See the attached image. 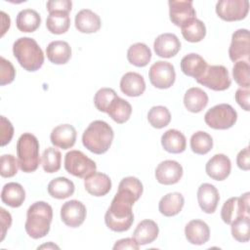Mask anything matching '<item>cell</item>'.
I'll return each mask as SVG.
<instances>
[{"label":"cell","mask_w":250,"mask_h":250,"mask_svg":"<svg viewBox=\"0 0 250 250\" xmlns=\"http://www.w3.org/2000/svg\"><path fill=\"white\" fill-rule=\"evenodd\" d=\"M150 83L158 89L170 88L176 79L174 65L168 62L158 61L154 62L148 71Z\"/></svg>","instance_id":"cell-11"},{"label":"cell","mask_w":250,"mask_h":250,"mask_svg":"<svg viewBox=\"0 0 250 250\" xmlns=\"http://www.w3.org/2000/svg\"><path fill=\"white\" fill-rule=\"evenodd\" d=\"M17 156L20 169L24 173L34 172L40 162L39 142L31 133H23L17 143Z\"/></svg>","instance_id":"cell-5"},{"label":"cell","mask_w":250,"mask_h":250,"mask_svg":"<svg viewBox=\"0 0 250 250\" xmlns=\"http://www.w3.org/2000/svg\"><path fill=\"white\" fill-rule=\"evenodd\" d=\"M183 176L182 165L175 160H165L155 169V178L162 185L177 184Z\"/></svg>","instance_id":"cell-15"},{"label":"cell","mask_w":250,"mask_h":250,"mask_svg":"<svg viewBox=\"0 0 250 250\" xmlns=\"http://www.w3.org/2000/svg\"><path fill=\"white\" fill-rule=\"evenodd\" d=\"M74 184L65 177L53 179L47 188L49 194L57 199H64L71 196L74 192Z\"/></svg>","instance_id":"cell-32"},{"label":"cell","mask_w":250,"mask_h":250,"mask_svg":"<svg viewBox=\"0 0 250 250\" xmlns=\"http://www.w3.org/2000/svg\"><path fill=\"white\" fill-rule=\"evenodd\" d=\"M140 248V245L137 243V241L132 238H123L115 242L113 245L114 250L119 249H132V250H138Z\"/></svg>","instance_id":"cell-50"},{"label":"cell","mask_w":250,"mask_h":250,"mask_svg":"<svg viewBox=\"0 0 250 250\" xmlns=\"http://www.w3.org/2000/svg\"><path fill=\"white\" fill-rule=\"evenodd\" d=\"M208 104V95L205 91L198 87L189 88L184 97V104L186 108L193 113L200 112Z\"/></svg>","instance_id":"cell-28"},{"label":"cell","mask_w":250,"mask_h":250,"mask_svg":"<svg viewBox=\"0 0 250 250\" xmlns=\"http://www.w3.org/2000/svg\"><path fill=\"white\" fill-rule=\"evenodd\" d=\"M0 131H1V146H4L9 144L14 135V127L12 123L5 117H0Z\"/></svg>","instance_id":"cell-45"},{"label":"cell","mask_w":250,"mask_h":250,"mask_svg":"<svg viewBox=\"0 0 250 250\" xmlns=\"http://www.w3.org/2000/svg\"><path fill=\"white\" fill-rule=\"evenodd\" d=\"M169 16L171 21L180 27L196 19V13L190 0H170Z\"/></svg>","instance_id":"cell-12"},{"label":"cell","mask_w":250,"mask_h":250,"mask_svg":"<svg viewBox=\"0 0 250 250\" xmlns=\"http://www.w3.org/2000/svg\"><path fill=\"white\" fill-rule=\"evenodd\" d=\"M236 164L241 170L248 171L250 169V153L248 146L238 152L236 156Z\"/></svg>","instance_id":"cell-49"},{"label":"cell","mask_w":250,"mask_h":250,"mask_svg":"<svg viewBox=\"0 0 250 250\" xmlns=\"http://www.w3.org/2000/svg\"><path fill=\"white\" fill-rule=\"evenodd\" d=\"M184 204L185 199L180 192H170L160 199L158 209L162 215L172 217L182 211Z\"/></svg>","instance_id":"cell-30"},{"label":"cell","mask_w":250,"mask_h":250,"mask_svg":"<svg viewBox=\"0 0 250 250\" xmlns=\"http://www.w3.org/2000/svg\"><path fill=\"white\" fill-rule=\"evenodd\" d=\"M85 189L94 196H104L111 188V181L106 174L94 172L84 180Z\"/></svg>","instance_id":"cell-20"},{"label":"cell","mask_w":250,"mask_h":250,"mask_svg":"<svg viewBox=\"0 0 250 250\" xmlns=\"http://www.w3.org/2000/svg\"><path fill=\"white\" fill-rule=\"evenodd\" d=\"M120 90L128 97H139L146 90L144 77L137 72H127L120 80Z\"/></svg>","instance_id":"cell-22"},{"label":"cell","mask_w":250,"mask_h":250,"mask_svg":"<svg viewBox=\"0 0 250 250\" xmlns=\"http://www.w3.org/2000/svg\"><path fill=\"white\" fill-rule=\"evenodd\" d=\"M197 200L203 212L212 214L215 212L220 200L219 191L213 185L204 183L198 188Z\"/></svg>","instance_id":"cell-19"},{"label":"cell","mask_w":250,"mask_h":250,"mask_svg":"<svg viewBox=\"0 0 250 250\" xmlns=\"http://www.w3.org/2000/svg\"><path fill=\"white\" fill-rule=\"evenodd\" d=\"M249 12L248 0H220L216 4V13L226 21H241Z\"/></svg>","instance_id":"cell-9"},{"label":"cell","mask_w":250,"mask_h":250,"mask_svg":"<svg viewBox=\"0 0 250 250\" xmlns=\"http://www.w3.org/2000/svg\"><path fill=\"white\" fill-rule=\"evenodd\" d=\"M0 229H1V238L2 241L6 235L7 230L12 225V217L9 212H7L4 208H0Z\"/></svg>","instance_id":"cell-48"},{"label":"cell","mask_w":250,"mask_h":250,"mask_svg":"<svg viewBox=\"0 0 250 250\" xmlns=\"http://www.w3.org/2000/svg\"><path fill=\"white\" fill-rule=\"evenodd\" d=\"M106 113L109 115V117H111L113 121L118 124H122L128 121L130 118L132 113V106L126 100L117 96L109 104Z\"/></svg>","instance_id":"cell-33"},{"label":"cell","mask_w":250,"mask_h":250,"mask_svg":"<svg viewBox=\"0 0 250 250\" xmlns=\"http://www.w3.org/2000/svg\"><path fill=\"white\" fill-rule=\"evenodd\" d=\"M147 120L152 127L156 129H161L166 127L170 123L171 114L166 106L155 105L148 110Z\"/></svg>","instance_id":"cell-37"},{"label":"cell","mask_w":250,"mask_h":250,"mask_svg":"<svg viewBox=\"0 0 250 250\" xmlns=\"http://www.w3.org/2000/svg\"><path fill=\"white\" fill-rule=\"evenodd\" d=\"M112 128L103 120L90 123L82 135L83 146L93 153L103 154L108 150L113 141Z\"/></svg>","instance_id":"cell-3"},{"label":"cell","mask_w":250,"mask_h":250,"mask_svg":"<svg viewBox=\"0 0 250 250\" xmlns=\"http://www.w3.org/2000/svg\"><path fill=\"white\" fill-rule=\"evenodd\" d=\"M41 23L40 15L32 9L21 10L16 19V24L21 32H33Z\"/></svg>","instance_id":"cell-31"},{"label":"cell","mask_w":250,"mask_h":250,"mask_svg":"<svg viewBox=\"0 0 250 250\" xmlns=\"http://www.w3.org/2000/svg\"><path fill=\"white\" fill-rule=\"evenodd\" d=\"M180 65L182 71L186 75L197 79L203 74L208 64L201 56L195 53H190L182 59Z\"/></svg>","instance_id":"cell-24"},{"label":"cell","mask_w":250,"mask_h":250,"mask_svg":"<svg viewBox=\"0 0 250 250\" xmlns=\"http://www.w3.org/2000/svg\"><path fill=\"white\" fill-rule=\"evenodd\" d=\"M16 70L12 62L4 57L0 58V85L4 86L14 81Z\"/></svg>","instance_id":"cell-44"},{"label":"cell","mask_w":250,"mask_h":250,"mask_svg":"<svg viewBox=\"0 0 250 250\" xmlns=\"http://www.w3.org/2000/svg\"><path fill=\"white\" fill-rule=\"evenodd\" d=\"M213 147V139L212 137L204 132L198 131L195 132L190 138V148L196 154H206Z\"/></svg>","instance_id":"cell-38"},{"label":"cell","mask_w":250,"mask_h":250,"mask_svg":"<svg viewBox=\"0 0 250 250\" xmlns=\"http://www.w3.org/2000/svg\"><path fill=\"white\" fill-rule=\"evenodd\" d=\"M159 229L152 220H144L138 224L133 232V238L139 245H146L153 242L158 236Z\"/></svg>","instance_id":"cell-25"},{"label":"cell","mask_w":250,"mask_h":250,"mask_svg":"<svg viewBox=\"0 0 250 250\" xmlns=\"http://www.w3.org/2000/svg\"><path fill=\"white\" fill-rule=\"evenodd\" d=\"M41 249V248H59L57 245H55V244H53L52 242H49V244L47 245V244H44V245H42V246H40V247H38V249Z\"/></svg>","instance_id":"cell-51"},{"label":"cell","mask_w":250,"mask_h":250,"mask_svg":"<svg viewBox=\"0 0 250 250\" xmlns=\"http://www.w3.org/2000/svg\"><path fill=\"white\" fill-rule=\"evenodd\" d=\"M249 96L250 91L245 88H238L234 96L236 103L246 111H249Z\"/></svg>","instance_id":"cell-47"},{"label":"cell","mask_w":250,"mask_h":250,"mask_svg":"<svg viewBox=\"0 0 250 250\" xmlns=\"http://www.w3.org/2000/svg\"><path fill=\"white\" fill-rule=\"evenodd\" d=\"M182 28V35L188 42H199L206 35V27L203 21L198 19H194L190 22L184 25Z\"/></svg>","instance_id":"cell-36"},{"label":"cell","mask_w":250,"mask_h":250,"mask_svg":"<svg viewBox=\"0 0 250 250\" xmlns=\"http://www.w3.org/2000/svg\"><path fill=\"white\" fill-rule=\"evenodd\" d=\"M250 55L249 30L245 28L237 29L231 35V43L229 49V56L232 62L247 61Z\"/></svg>","instance_id":"cell-13"},{"label":"cell","mask_w":250,"mask_h":250,"mask_svg":"<svg viewBox=\"0 0 250 250\" xmlns=\"http://www.w3.org/2000/svg\"><path fill=\"white\" fill-rule=\"evenodd\" d=\"M18 159L13 154H3L0 159V175L3 178L14 177L18 173Z\"/></svg>","instance_id":"cell-43"},{"label":"cell","mask_w":250,"mask_h":250,"mask_svg":"<svg viewBox=\"0 0 250 250\" xmlns=\"http://www.w3.org/2000/svg\"><path fill=\"white\" fill-rule=\"evenodd\" d=\"M46 55L51 62L55 64H64L71 57V48L65 41H52L46 48Z\"/></svg>","instance_id":"cell-26"},{"label":"cell","mask_w":250,"mask_h":250,"mask_svg":"<svg viewBox=\"0 0 250 250\" xmlns=\"http://www.w3.org/2000/svg\"><path fill=\"white\" fill-rule=\"evenodd\" d=\"M231 170V163L229 158L223 154L218 153L212 156L205 166L207 175L216 181H223L227 179Z\"/></svg>","instance_id":"cell-16"},{"label":"cell","mask_w":250,"mask_h":250,"mask_svg":"<svg viewBox=\"0 0 250 250\" xmlns=\"http://www.w3.org/2000/svg\"><path fill=\"white\" fill-rule=\"evenodd\" d=\"M232 76L240 88L249 89L250 86V65L247 61L235 62L232 67Z\"/></svg>","instance_id":"cell-41"},{"label":"cell","mask_w":250,"mask_h":250,"mask_svg":"<svg viewBox=\"0 0 250 250\" xmlns=\"http://www.w3.org/2000/svg\"><path fill=\"white\" fill-rule=\"evenodd\" d=\"M86 207L78 200H69L61 207L62 221L70 228L80 227L86 218Z\"/></svg>","instance_id":"cell-14"},{"label":"cell","mask_w":250,"mask_h":250,"mask_svg":"<svg viewBox=\"0 0 250 250\" xmlns=\"http://www.w3.org/2000/svg\"><path fill=\"white\" fill-rule=\"evenodd\" d=\"M195 80L214 91H225L231 83L229 71L224 65H207L203 74Z\"/></svg>","instance_id":"cell-8"},{"label":"cell","mask_w":250,"mask_h":250,"mask_svg":"<svg viewBox=\"0 0 250 250\" xmlns=\"http://www.w3.org/2000/svg\"><path fill=\"white\" fill-rule=\"evenodd\" d=\"M249 195V192H245L239 197H230L224 203L221 218L226 224L230 225L238 217L250 216Z\"/></svg>","instance_id":"cell-10"},{"label":"cell","mask_w":250,"mask_h":250,"mask_svg":"<svg viewBox=\"0 0 250 250\" xmlns=\"http://www.w3.org/2000/svg\"><path fill=\"white\" fill-rule=\"evenodd\" d=\"M117 97L116 92L111 88H102L100 89L94 97V104L98 110L102 112L107 111L109 104Z\"/></svg>","instance_id":"cell-42"},{"label":"cell","mask_w":250,"mask_h":250,"mask_svg":"<svg viewBox=\"0 0 250 250\" xmlns=\"http://www.w3.org/2000/svg\"><path fill=\"white\" fill-rule=\"evenodd\" d=\"M128 62L138 67L146 66L151 59L150 49L144 43H135L127 51Z\"/></svg>","instance_id":"cell-34"},{"label":"cell","mask_w":250,"mask_h":250,"mask_svg":"<svg viewBox=\"0 0 250 250\" xmlns=\"http://www.w3.org/2000/svg\"><path fill=\"white\" fill-rule=\"evenodd\" d=\"M25 199V191L21 185L11 182L4 185L1 191V200L6 205L17 208L20 207Z\"/></svg>","instance_id":"cell-27"},{"label":"cell","mask_w":250,"mask_h":250,"mask_svg":"<svg viewBox=\"0 0 250 250\" xmlns=\"http://www.w3.org/2000/svg\"><path fill=\"white\" fill-rule=\"evenodd\" d=\"M143 189V184L136 177L130 176L121 180L118 190L104 215V223L108 229L122 232L131 228L134 222L132 206L141 197Z\"/></svg>","instance_id":"cell-1"},{"label":"cell","mask_w":250,"mask_h":250,"mask_svg":"<svg viewBox=\"0 0 250 250\" xmlns=\"http://www.w3.org/2000/svg\"><path fill=\"white\" fill-rule=\"evenodd\" d=\"M75 27L82 33L97 32L101 28L100 17L89 9H83L79 11L74 20Z\"/></svg>","instance_id":"cell-23"},{"label":"cell","mask_w":250,"mask_h":250,"mask_svg":"<svg viewBox=\"0 0 250 250\" xmlns=\"http://www.w3.org/2000/svg\"><path fill=\"white\" fill-rule=\"evenodd\" d=\"M62 154L55 147H48L42 154V167L47 173L58 172L61 168Z\"/></svg>","instance_id":"cell-40"},{"label":"cell","mask_w":250,"mask_h":250,"mask_svg":"<svg viewBox=\"0 0 250 250\" xmlns=\"http://www.w3.org/2000/svg\"><path fill=\"white\" fill-rule=\"evenodd\" d=\"M76 135V130L72 125L62 124L52 130L50 140L55 146L62 149H68L74 146Z\"/></svg>","instance_id":"cell-18"},{"label":"cell","mask_w":250,"mask_h":250,"mask_svg":"<svg viewBox=\"0 0 250 250\" xmlns=\"http://www.w3.org/2000/svg\"><path fill=\"white\" fill-rule=\"evenodd\" d=\"M53 219V209L45 201H37L29 206L26 212L24 229L27 234L38 239L48 234Z\"/></svg>","instance_id":"cell-2"},{"label":"cell","mask_w":250,"mask_h":250,"mask_svg":"<svg viewBox=\"0 0 250 250\" xmlns=\"http://www.w3.org/2000/svg\"><path fill=\"white\" fill-rule=\"evenodd\" d=\"M70 25V18L64 12L50 13L46 20L47 29L54 34L65 33Z\"/></svg>","instance_id":"cell-35"},{"label":"cell","mask_w":250,"mask_h":250,"mask_svg":"<svg viewBox=\"0 0 250 250\" xmlns=\"http://www.w3.org/2000/svg\"><path fill=\"white\" fill-rule=\"evenodd\" d=\"M64 169L67 173L77 177L86 178L96 172L97 165L80 150H70L64 156Z\"/></svg>","instance_id":"cell-7"},{"label":"cell","mask_w":250,"mask_h":250,"mask_svg":"<svg viewBox=\"0 0 250 250\" xmlns=\"http://www.w3.org/2000/svg\"><path fill=\"white\" fill-rule=\"evenodd\" d=\"M231 235L238 242H247L250 239V217L242 216L231 224Z\"/></svg>","instance_id":"cell-39"},{"label":"cell","mask_w":250,"mask_h":250,"mask_svg":"<svg viewBox=\"0 0 250 250\" xmlns=\"http://www.w3.org/2000/svg\"><path fill=\"white\" fill-rule=\"evenodd\" d=\"M46 7L49 14L53 12H64L68 14L71 11L72 2L69 0H50L47 2Z\"/></svg>","instance_id":"cell-46"},{"label":"cell","mask_w":250,"mask_h":250,"mask_svg":"<svg viewBox=\"0 0 250 250\" xmlns=\"http://www.w3.org/2000/svg\"><path fill=\"white\" fill-rule=\"evenodd\" d=\"M205 123L212 129L226 130L234 125L237 120L235 109L228 104H217L205 113Z\"/></svg>","instance_id":"cell-6"},{"label":"cell","mask_w":250,"mask_h":250,"mask_svg":"<svg viewBox=\"0 0 250 250\" xmlns=\"http://www.w3.org/2000/svg\"><path fill=\"white\" fill-rule=\"evenodd\" d=\"M185 234L188 241L194 245H202L210 238L208 225L201 220H192L185 228Z\"/></svg>","instance_id":"cell-21"},{"label":"cell","mask_w":250,"mask_h":250,"mask_svg":"<svg viewBox=\"0 0 250 250\" xmlns=\"http://www.w3.org/2000/svg\"><path fill=\"white\" fill-rule=\"evenodd\" d=\"M13 54L18 62L27 71L38 70L44 62V54L38 43L30 37H21L13 45Z\"/></svg>","instance_id":"cell-4"},{"label":"cell","mask_w":250,"mask_h":250,"mask_svg":"<svg viewBox=\"0 0 250 250\" xmlns=\"http://www.w3.org/2000/svg\"><path fill=\"white\" fill-rule=\"evenodd\" d=\"M153 48L158 57L169 59L178 54L181 49V42L175 34L163 33L156 37Z\"/></svg>","instance_id":"cell-17"},{"label":"cell","mask_w":250,"mask_h":250,"mask_svg":"<svg viewBox=\"0 0 250 250\" xmlns=\"http://www.w3.org/2000/svg\"><path fill=\"white\" fill-rule=\"evenodd\" d=\"M161 145L170 153H181L186 149L187 140L182 132L176 129H170L162 135Z\"/></svg>","instance_id":"cell-29"}]
</instances>
